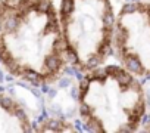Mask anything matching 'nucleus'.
I'll return each mask as SVG.
<instances>
[{"instance_id":"nucleus-2","label":"nucleus","mask_w":150,"mask_h":133,"mask_svg":"<svg viewBox=\"0 0 150 133\" xmlns=\"http://www.w3.org/2000/svg\"><path fill=\"white\" fill-rule=\"evenodd\" d=\"M44 65H46V68H47L49 71L53 73V71H57V70L60 68L62 61H60V58H59L57 53H53V55L46 56V59H44Z\"/></svg>"},{"instance_id":"nucleus-6","label":"nucleus","mask_w":150,"mask_h":133,"mask_svg":"<svg viewBox=\"0 0 150 133\" xmlns=\"http://www.w3.org/2000/svg\"><path fill=\"white\" fill-rule=\"evenodd\" d=\"M22 76H24V79L25 80H28V82H31L33 84H38L40 83V76L35 73V71H33V70H25L24 73H22Z\"/></svg>"},{"instance_id":"nucleus-19","label":"nucleus","mask_w":150,"mask_h":133,"mask_svg":"<svg viewBox=\"0 0 150 133\" xmlns=\"http://www.w3.org/2000/svg\"><path fill=\"white\" fill-rule=\"evenodd\" d=\"M15 115H16L21 121H27V114H25L22 109H16V111H15Z\"/></svg>"},{"instance_id":"nucleus-17","label":"nucleus","mask_w":150,"mask_h":133,"mask_svg":"<svg viewBox=\"0 0 150 133\" xmlns=\"http://www.w3.org/2000/svg\"><path fill=\"white\" fill-rule=\"evenodd\" d=\"M106 71H102V70H97L94 74H93V77L91 79H97V80H100V82H105V79H106Z\"/></svg>"},{"instance_id":"nucleus-4","label":"nucleus","mask_w":150,"mask_h":133,"mask_svg":"<svg viewBox=\"0 0 150 133\" xmlns=\"http://www.w3.org/2000/svg\"><path fill=\"white\" fill-rule=\"evenodd\" d=\"M102 22H103V25H105L106 28H110V27L115 24V16H113V12H112L110 8H108V9L103 12V15H102Z\"/></svg>"},{"instance_id":"nucleus-22","label":"nucleus","mask_w":150,"mask_h":133,"mask_svg":"<svg viewBox=\"0 0 150 133\" xmlns=\"http://www.w3.org/2000/svg\"><path fill=\"white\" fill-rule=\"evenodd\" d=\"M0 80H3V74H2V71H0Z\"/></svg>"},{"instance_id":"nucleus-15","label":"nucleus","mask_w":150,"mask_h":133,"mask_svg":"<svg viewBox=\"0 0 150 133\" xmlns=\"http://www.w3.org/2000/svg\"><path fill=\"white\" fill-rule=\"evenodd\" d=\"M137 9H138V6L135 3H128L122 8V14H134Z\"/></svg>"},{"instance_id":"nucleus-10","label":"nucleus","mask_w":150,"mask_h":133,"mask_svg":"<svg viewBox=\"0 0 150 133\" xmlns=\"http://www.w3.org/2000/svg\"><path fill=\"white\" fill-rule=\"evenodd\" d=\"M102 56L97 53V55H91L88 59H87V68H97V66L102 64Z\"/></svg>"},{"instance_id":"nucleus-11","label":"nucleus","mask_w":150,"mask_h":133,"mask_svg":"<svg viewBox=\"0 0 150 133\" xmlns=\"http://www.w3.org/2000/svg\"><path fill=\"white\" fill-rule=\"evenodd\" d=\"M87 129H88V130H91V132H102V130H103V127H102L100 121H99L97 118H94V117H90V118H88Z\"/></svg>"},{"instance_id":"nucleus-18","label":"nucleus","mask_w":150,"mask_h":133,"mask_svg":"<svg viewBox=\"0 0 150 133\" xmlns=\"http://www.w3.org/2000/svg\"><path fill=\"white\" fill-rule=\"evenodd\" d=\"M88 84H90V79H81V83H80V89L83 92H86L88 89Z\"/></svg>"},{"instance_id":"nucleus-21","label":"nucleus","mask_w":150,"mask_h":133,"mask_svg":"<svg viewBox=\"0 0 150 133\" xmlns=\"http://www.w3.org/2000/svg\"><path fill=\"white\" fill-rule=\"evenodd\" d=\"M5 9H6V8H5V5L0 3V16H2V15L5 14Z\"/></svg>"},{"instance_id":"nucleus-7","label":"nucleus","mask_w":150,"mask_h":133,"mask_svg":"<svg viewBox=\"0 0 150 133\" xmlns=\"http://www.w3.org/2000/svg\"><path fill=\"white\" fill-rule=\"evenodd\" d=\"M16 28H18V18L16 16H9L5 21V30L8 33H13Z\"/></svg>"},{"instance_id":"nucleus-20","label":"nucleus","mask_w":150,"mask_h":133,"mask_svg":"<svg viewBox=\"0 0 150 133\" xmlns=\"http://www.w3.org/2000/svg\"><path fill=\"white\" fill-rule=\"evenodd\" d=\"M131 130H134V129H132V127H129V126H127V127H125V126H122V127L119 129V132H124V133H125V132H131Z\"/></svg>"},{"instance_id":"nucleus-3","label":"nucleus","mask_w":150,"mask_h":133,"mask_svg":"<svg viewBox=\"0 0 150 133\" xmlns=\"http://www.w3.org/2000/svg\"><path fill=\"white\" fill-rule=\"evenodd\" d=\"M115 80H116L118 84L122 86V87H127V86H129V84L134 82V79L131 77V74L127 73V71H124V70H119V71L115 74Z\"/></svg>"},{"instance_id":"nucleus-23","label":"nucleus","mask_w":150,"mask_h":133,"mask_svg":"<svg viewBox=\"0 0 150 133\" xmlns=\"http://www.w3.org/2000/svg\"><path fill=\"white\" fill-rule=\"evenodd\" d=\"M149 16H150V11H149Z\"/></svg>"},{"instance_id":"nucleus-8","label":"nucleus","mask_w":150,"mask_h":133,"mask_svg":"<svg viewBox=\"0 0 150 133\" xmlns=\"http://www.w3.org/2000/svg\"><path fill=\"white\" fill-rule=\"evenodd\" d=\"M112 53V46H110V43L108 41V40H103V43L100 44V47H99V55L105 59L106 56H109Z\"/></svg>"},{"instance_id":"nucleus-9","label":"nucleus","mask_w":150,"mask_h":133,"mask_svg":"<svg viewBox=\"0 0 150 133\" xmlns=\"http://www.w3.org/2000/svg\"><path fill=\"white\" fill-rule=\"evenodd\" d=\"M74 0H62V14L65 16H69L74 12Z\"/></svg>"},{"instance_id":"nucleus-14","label":"nucleus","mask_w":150,"mask_h":133,"mask_svg":"<svg viewBox=\"0 0 150 133\" xmlns=\"http://www.w3.org/2000/svg\"><path fill=\"white\" fill-rule=\"evenodd\" d=\"M80 114L83 117H90L91 115V107L87 105V104H81L80 105Z\"/></svg>"},{"instance_id":"nucleus-1","label":"nucleus","mask_w":150,"mask_h":133,"mask_svg":"<svg viewBox=\"0 0 150 133\" xmlns=\"http://www.w3.org/2000/svg\"><path fill=\"white\" fill-rule=\"evenodd\" d=\"M124 64L127 66V70L131 71V73H135V74H143V66H141V62L132 56V55H128L124 58Z\"/></svg>"},{"instance_id":"nucleus-5","label":"nucleus","mask_w":150,"mask_h":133,"mask_svg":"<svg viewBox=\"0 0 150 133\" xmlns=\"http://www.w3.org/2000/svg\"><path fill=\"white\" fill-rule=\"evenodd\" d=\"M31 6L35 11H38L40 14H47L50 11V8H52V2H50V0H38L37 3H34Z\"/></svg>"},{"instance_id":"nucleus-12","label":"nucleus","mask_w":150,"mask_h":133,"mask_svg":"<svg viewBox=\"0 0 150 133\" xmlns=\"http://www.w3.org/2000/svg\"><path fill=\"white\" fill-rule=\"evenodd\" d=\"M65 55H66V59H68V64H75L78 61V56H77V52H75L69 44L66 46L65 49Z\"/></svg>"},{"instance_id":"nucleus-16","label":"nucleus","mask_w":150,"mask_h":133,"mask_svg":"<svg viewBox=\"0 0 150 133\" xmlns=\"http://www.w3.org/2000/svg\"><path fill=\"white\" fill-rule=\"evenodd\" d=\"M119 70H121V68H119V66H116V65H108L106 68H105L106 74H109V76H112V77H115V74H116Z\"/></svg>"},{"instance_id":"nucleus-13","label":"nucleus","mask_w":150,"mask_h":133,"mask_svg":"<svg viewBox=\"0 0 150 133\" xmlns=\"http://www.w3.org/2000/svg\"><path fill=\"white\" fill-rule=\"evenodd\" d=\"M0 105H2V108H5V109H12V107H13V102H12V99L11 98H0Z\"/></svg>"}]
</instances>
